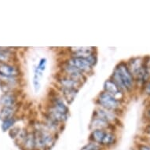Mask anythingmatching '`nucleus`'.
I'll return each instance as SVG.
<instances>
[{"label": "nucleus", "mask_w": 150, "mask_h": 150, "mask_svg": "<svg viewBox=\"0 0 150 150\" xmlns=\"http://www.w3.org/2000/svg\"><path fill=\"white\" fill-rule=\"evenodd\" d=\"M111 79L115 82L123 93L132 91L135 82L134 77L128 68L127 63L124 62H121L116 65Z\"/></svg>", "instance_id": "obj_1"}, {"label": "nucleus", "mask_w": 150, "mask_h": 150, "mask_svg": "<svg viewBox=\"0 0 150 150\" xmlns=\"http://www.w3.org/2000/svg\"><path fill=\"white\" fill-rule=\"evenodd\" d=\"M97 104L99 107L105 108L107 110L112 111L116 113L117 111L120 109L121 107L120 100L116 98L115 97L105 91H102L98 94L97 98Z\"/></svg>", "instance_id": "obj_2"}, {"label": "nucleus", "mask_w": 150, "mask_h": 150, "mask_svg": "<svg viewBox=\"0 0 150 150\" xmlns=\"http://www.w3.org/2000/svg\"><path fill=\"white\" fill-rule=\"evenodd\" d=\"M61 71H62V75L66 76L76 81L79 82L80 83L83 84L84 82L86 81V78L85 74L78 70L76 68L68 64L66 62H63V64L61 67Z\"/></svg>", "instance_id": "obj_3"}, {"label": "nucleus", "mask_w": 150, "mask_h": 150, "mask_svg": "<svg viewBox=\"0 0 150 150\" xmlns=\"http://www.w3.org/2000/svg\"><path fill=\"white\" fill-rule=\"evenodd\" d=\"M66 62L71 66L76 68L83 74H89L93 71V67L87 62L86 58L77 57H71L67 60Z\"/></svg>", "instance_id": "obj_4"}, {"label": "nucleus", "mask_w": 150, "mask_h": 150, "mask_svg": "<svg viewBox=\"0 0 150 150\" xmlns=\"http://www.w3.org/2000/svg\"><path fill=\"white\" fill-rule=\"evenodd\" d=\"M20 69L14 64H0L1 78H17L20 76Z\"/></svg>", "instance_id": "obj_5"}, {"label": "nucleus", "mask_w": 150, "mask_h": 150, "mask_svg": "<svg viewBox=\"0 0 150 150\" xmlns=\"http://www.w3.org/2000/svg\"><path fill=\"white\" fill-rule=\"evenodd\" d=\"M57 82L59 88L64 89H75V90H79V88L83 86V84L76 81L74 79L69 78V77L64 76V75H59L57 78Z\"/></svg>", "instance_id": "obj_6"}, {"label": "nucleus", "mask_w": 150, "mask_h": 150, "mask_svg": "<svg viewBox=\"0 0 150 150\" xmlns=\"http://www.w3.org/2000/svg\"><path fill=\"white\" fill-rule=\"evenodd\" d=\"M93 117H98L101 118L104 120L107 121L108 123H114L117 120L116 118V113L112 111L107 110L105 108L98 107V108L93 112Z\"/></svg>", "instance_id": "obj_7"}, {"label": "nucleus", "mask_w": 150, "mask_h": 150, "mask_svg": "<svg viewBox=\"0 0 150 150\" xmlns=\"http://www.w3.org/2000/svg\"><path fill=\"white\" fill-rule=\"evenodd\" d=\"M104 91L106 93H109L111 95L115 97L116 98L120 100L121 95L123 94V92L118 87V86L115 83V82L112 79H107L105 83H104Z\"/></svg>", "instance_id": "obj_8"}, {"label": "nucleus", "mask_w": 150, "mask_h": 150, "mask_svg": "<svg viewBox=\"0 0 150 150\" xmlns=\"http://www.w3.org/2000/svg\"><path fill=\"white\" fill-rule=\"evenodd\" d=\"M95 49L94 47H70L69 50L71 52V57H83V58H86L89 57L91 54L95 53Z\"/></svg>", "instance_id": "obj_9"}, {"label": "nucleus", "mask_w": 150, "mask_h": 150, "mask_svg": "<svg viewBox=\"0 0 150 150\" xmlns=\"http://www.w3.org/2000/svg\"><path fill=\"white\" fill-rule=\"evenodd\" d=\"M48 105L51 106L54 108H55L56 110L59 111L62 113L68 115L69 114V108L68 106L65 105V103L63 101V99L61 98L60 97L54 95V96L51 97L50 98V104Z\"/></svg>", "instance_id": "obj_10"}, {"label": "nucleus", "mask_w": 150, "mask_h": 150, "mask_svg": "<svg viewBox=\"0 0 150 150\" xmlns=\"http://www.w3.org/2000/svg\"><path fill=\"white\" fill-rule=\"evenodd\" d=\"M112 124L108 123L107 121L104 120L101 118L98 117H93L91 120V122L90 123V130L91 131L95 130H108L110 128Z\"/></svg>", "instance_id": "obj_11"}, {"label": "nucleus", "mask_w": 150, "mask_h": 150, "mask_svg": "<svg viewBox=\"0 0 150 150\" xmlns=\"http://www.w3.org/2000/svg\"><path fill=\"white\" fill-rule=\"evenodd\" d=\"M0 104L2 107L14 108L17 104V97L13 93H4L0 98Z\"/></svg>", "instance_id": "obj_12"}, {"label": "nucleus", "mask_w": 150, "mask_h": 150, "mask_svg": "<svg viewBox=\"0 0 150 150\" xmlns=\"http://www.w3.org/2000/svg\"><path fill=\"white\" fill-rule=\"evenodd\" d=\"M14 54L9 47H0V64H12Z\"/></svg>", "instance_id": "obj_13"}, {"label": "nucleus", "mask_w": 150, "mask_h": 150, "mask_svg": "<svg viewBox=\"0 0 150 150\" xmlns=\"http://www.w3.org/2000/svg\"><path fill=\"white\" fill-rule=\"evenodd\" d=\"M21 146L24 150L35 149V138L34 131L28 132L27 135L25 138V140Z\"/></svg>", "instance_id": "obj_14"}, {"label": "nucleus", "mask_w": 150, "mask_h": 150, "mask_svg": "<svg viewBox=\"0 0 150 150\" xmlns=\"http://www.w3.org/2000/svg\"><path fill=\"white\" fill-rule=\"evenodd\" d=\"M60 91L62 92V96L64 99L69 104H71L74 101V99L78 93L79 90H75V89H64L60 88Z\"/></svg>", "instance_id": "obj_15"}, {"label": "nucleus", "mask_w": 150, "mask_h": 150, "mask_svg": "<svg viewBox=\"0 0 150 150\" xmlns=\"http://www.w3.org/2000/svg\"><path fill=\"white\" fill-rule=\"evenodd\" d=\"M106 131L107 130H95L91 131V135H90V140H91V142H93L97 143V144L101 145L104 137L105 135Z\"/></svg>", "instance_id": "obj_16"}, {"label": "nucleus", "mask_w": 150, "mask_h": 150, "mask_svg": "<svg viewBox=\"0 0 150 150\" xmlns=\"http://www.w3.org/2000/svg\"><path fill=\"white\" fill-rule=\"evenodd\" d=\"M116 142V135L115 134V133H113L112 131H108V130H107L101 145V146H105V147H109V146L113 145Z\"/></svg>", "instance_id": "obj_17"}, {"label": "nucleus", "mask_w": 150, "mask_h": 150, "mask_svg": "<svg viewBox=\"0 0 150 150\" xmlns=\"http://www.w3.org/2000/svg\"><path fill=\"white\" fill-rule=\"evenodd\" d=\"M15 108H10V107H2L0 110V120L4 121L8 119L14 117L15 115Z\"/></svg>", "instance_id": "obj_18"}, {"label": "nucleus", "mask_w": 150, "mask_h": 150, "mask_svg": "<svg viewBox=\"0 0 150 150\" xmlns=\"http://www.w3.org/2000/svg\"><path fill=\"white\" fill-rule=\"evenodd\" d=\"M16 121L17 120H16L15 116L14 117H13V118L8 119V120H6L3 121L2 126H1L2 130H3V132H6V131L10 130L11 128L13 127V126H14Z\"/></svg>", "instance_id": "obj_19"}, {"label": "nucleus", "mask_w": 150, "mask_h": 150, "mask_svg": "<svg viewBox=\"0 0 150 150\" xmlns=\"http://www.w3.org/2000/svg\"><path fill=\"white\" fill-rule=\"evenodd\" d=\"M40 76L39 74L34 72V76L32 79V84H33V88H34L35 93H38L40 92V88H41V83H40Z\"/></svg>", "instance_id": "obj_20"}, {"label": "nucleus", "mask_w": 150, "mask_h": 150, "mask_svg": "<svg viewBox=\"0 0 150 150\" xmlns=\"http://www.w3.org/2000/svg\"><path fill=\"white\" fill-rule=\"evenodd\" d=\"M80 150H101V146L97 143L90 142L81 148Z\"/></svg>", "instance_id": "obj_21"}, {"label": "nucleus", "mask_w": 150, "mask_h": 150, "mask_svg": "<svg viewBox=\"0 0 150 150\" xmlns=\"http://www.w3.org/2000/svg\"><path fill=\"white\" fill-rule=\"evenodd\" d=\"M47 59L46 57H42L40 60L39 62V64H37V66L35 68L36 69L37 71L40 72V73H42L43 71H45L46 69V67H47Z\"/></svg>", "instance_id": "obj_22"}, {"label": "nucleus", "mask_w": 150, "mask_h": 150, "mask_svg": "<svg viewBox=\"0 0 150 150\" xmlns=\"http://www.w3.org/2000/svg\"><path fill=\"white\" fill-rule=\"evenodd\" d=\"M21 132V128L18 127H13V128H11L9 132V134H10V138H13V139H16L18 134H20Z\"/></svg>", "instance_id": "obj_23"}, {"label": "nucleus", "mask_w": 150, "mask_h": 150, "mask_svg": "<svg viewBox=\"0 0 150 150\" xmlns=\"http://www.w3.org/2000/svg\"><path fill=\"white\" fill-rule=\"evenodd\" d=\"M144 93L146 94V95H149L150 96V80H148L146 83H145V86H144Z\"/></svg>", "instance_id": "obj_24"}, {"label": "nucleus", "mask_w": 150, "mask_h": 150, "mask_svg": "<svg viewBox=\"0 0 150 150\" xmlns=\"http://www.w3.org/2000/svg\"><path fill=\"white\" fill-rule=\"evenodd\" d=\"M138 150H150V145L146 144H141L138 145Z\"/></svg>", "instance_id": "obj_25"}, {"label": "nucleus", "mask_w": 150, "mask_h": 150, "mask_svg": "<svg viewBox=\"0 0 150 150\" xmlns=\"http://www.w3.org/2000/svg\"><path fill=\"white\" fill-rule=\"evenodd\" d=\"M145 132H146L149 135H150V124H149V125L146 127V128H145Z\"/></svg>", "instance_id": "obj_26"}, {"label": "nucleus", "mask_w": 150, "mask_h": 150, "mask_svg": "<svg viewBox=\"0 0 150 150\" xmlns=\"http://www.w3.org/2000/svg\"><path fill=\"white\" fill-rule=\"evenodd\" d=\"M146 116L150 120V108H149L146 112Z\"/></svg>", "instance_id": "obj_27"}, {"label": "nucleus", "mask_w": 150, "mask_h": 150, "mask_svg": "<svg viewBox=\"0 0 150 150\" xmlns=\"http://www.w3.org/2000/svg\"><path fill=\"white\" fill-rule=\"evenodd\" d=\"M149 144H150V138H149Z\"/></svg>", "instance_id": "obj_28"}]
</instances>
